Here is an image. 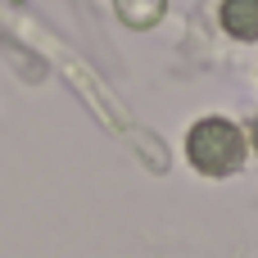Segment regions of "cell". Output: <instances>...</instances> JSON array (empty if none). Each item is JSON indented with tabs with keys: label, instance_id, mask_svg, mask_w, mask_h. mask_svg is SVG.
Masks as SVG:
<instances>
[{
	"label": "cell",
	"instance_id": "7a4b0ae2",
	"mask_svg": "<svg viewBox=\"0 0 258 258\" xmlns=\"http://www.w3.org/2000/svg\"><path fill=\"white\" fill-rule=\"evenodd\" d=\"M222 32L236 41H258V0H222L218 5Z\"/></svg>",
	"mask_w": 258,
	"mask_h": 258
},
{
	"label": "cell",
	"instance_id": "6da1fadb",
	"mask_svg": "<svg viewBox=\"0 0 258 258\" xmlns=\"http://www.w3.org/2000/svg\"><path fill=\"white\" fill-rule=\"evenodd\" d=\"M249 145H245V132L231 122V118H200L190 132H186V159L204 172V177H231L240 163H245Z\"/></svg>",
	"mask_w": 258,
	"mask_h": 258
},
{
	"label": "cell",
	"instance_id": "3957f363",
	"mask_svg": "<svg viewBox=\"0 0 258 258\" xmlns=\"http://www.w3.org/2000/svg\"><path fill=\"white\" fill-rule=\"evenodd\" d=\"M249 141H254V150H258V118L249 122Z\"/></svg>",
	"mask_w": 258,
	"mask_h": 258
}]
</instances>
